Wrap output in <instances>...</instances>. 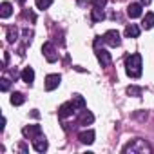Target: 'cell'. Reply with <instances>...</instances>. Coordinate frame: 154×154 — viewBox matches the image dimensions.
I'll list each match as a JSON object with an SVG mask.
<instances>
[{
    "label": "cell",
    "mask_w": 154,
    "mask_h": 154,
    "mask_svg": "<svg viewBox=\"0 0 154 154\" xmlns=\"http://www.w3.org/2000/svg\"><path fill=\"white\" fill-rule=\"evenodd\" d=\"M91 18H93V22H100V20H103V18H105L103 8H94L93 13H91Z\"/></svg>",
    "instance_id": "cell-18"
},
{
    "label": "cell",
    "mask_w": 154,
    "mask_h": 154,
    "mask_svg": "<svg viewBox=\"0 0 154 154\" xmlns=\"http://www.w3.org/2000/svg\"><path fill=\"white\" fill-rule=\"evenodd\" d=\"M24 36H26V42H31V36H33V31H29V29H26V31H24Z\"/></svg>",
    "instance_id": "cell-25"
},
{
    "label": "cell",
    "mask_w": 154,
    "mask_h": 154,
    "mask_svg": "<svg viewBox=\"0 0 154 154\" xmlns=\"http://www.w3.org/2000/svg\"><path fill=\"white\" fill-rule=\"evenodd\" d=\"M9 85H11L9 78H2V80H0V89H2L4 93H6V91H9Z\"/></svg>",
    "instance_id": "cell-23"
},
{
    "label": "cell",
    "mask_w": 154,
    "mask_h": 154,
    "mask_svg": "<svg viewBox=\"0 0 154 154\" xmlns=\"http://www.w3.org/2000/svg\"><path fill=\"white\" fill-rule=\"evenodd\" d=\"M22 80L27 85H33V82H35V71H33V67H26L22 71Z\"/></svg>",
    "instance_id": "cell-12"
},
{
    "label": "cell",
    "mask_w": 154,
    "mask_h": 154,
    "mask_svg": "<svg viewBox=\"0 0 154 154\" xmlns=\"http://www.w3.org/2000/svg\"><path fill=\"white\" fill-rule=\"evenodd\" d=\"M150 152V147L143 141V140H134L132 143H129V145H125L123 147V152Z\"/></svg>",
    "instance_id": "cell-2"
},
{
    "label": "cell",
    "mask_w": 154,
    "mask_h": 154,
    "mask_svg": "<svg viewBox=\"0 0 154 154\" xmlns=\"http://www.w3.org/2000/svg\"><path fill=\"white\" fill-rule=\"evenodd\" d=\"M91 2H93V6H94V8H105L107 0H91Z\"/></svg>",
    "instance_id": "cell-24"
},
{
    "label": "cell",
    "mask_w": 154,
    "mask_h": 154,
    "mask_svg": "<svg viewBox=\"0 0 154 154\" xmlns=\"http://www.w3.org/2000/svg\"><path fill=\"white\" fill-rule=\"evenodd\" d=\"M17 38H18V29H17V27H13V26H11V27H8V42H11V44H13V42H17Z\"/></svg>",
    "instance_id": "cell-20"
},
{
    "label": "cell",
    "mask_w": 154,
    "mask_h": 154,
    "mask_svg": "<svg viewBox=\"0 0 154 154\" xmlns=\"http://www.w3.org/2000/svg\"><path fill=\"white\" fill-rule=\"evenodd\" d=\"M33 149H35L36 152H45V150H47V140H45V136L35 138V140H33Z\"/></svg>",
    "instance_id": "cell-9"
},
{
    "label": "cell",
    "mask_w": 154,
    "mask_h": 154,
    "mask_svg": "<svg viewBox=\"0 0 154 154\" xmlns=\"http://www.w3.org/2000/svg\"><path fill=\"white\" fill-rule=\"evenodd\" d=\"M103 42L107 44V45H111V47H118L120 44H122V38H120V33L116 31V29H109L103 36Z\"/></svg>",
    "instance_id": "cell-3"
},
{
    "label": "cell",
    "mask_w": 154,
    "mask_h": 154,
    "mask_svg": "<svg viewBox=\"0 0 154 154\" xmlns=\"http://www.w3.org/2000/svg\"><path fill=\"white\" fill-rule=\"evenodd\" d=\"M11 13H13V6L9 2H2V4H0V17H2V18H9Z\"/></svg>",
    "instance_id": "cell-15"
},
{
    "label": "cell",
    "mask_w": 154,
    "mask_h": 154,
    "mask_svg": "<svg viewBox=\"0 0 154 154\" xmlns=\"http://www.w3.org/2000/svg\"><path fill=\"white\" fill-rule=\"evenodd\" d=\"M24 136H27L29 140H35V138H38V136H42V127L40 125H27V127H24Z\"/></svg>",
    "instance_id": "cell-6"
},
{
    "label": "cell",
    "mask_w": 154,
    "mask_h": 154,
    "mask_svg": "<svg viewBox=\"0 0 154 154\" xmlns=\"http://www.w3.org/2000/svg\"><path fill=\"white\" fill-rule=\"evenodd\" d=\"M71 103L74 105V109H76V111L85 109V100H84V96H80V94H74V96H72V100H71Z\"/></svg>",
    "instance_id": "cell-16"
},
{
    "label": "cell",
    "mask_w": 154,
    "mask_h": 154,
    "mask_svg": "<svg viewBox=\"0 0 154 154\" xmlns=\"http://www.w3.org/2000/svg\"><path fill=\"white\" fill-rule=\"evenodd\" d=\"M24 2H26V0H18V4H24Z\"/></svg>",
    "instance_id": "cell-27"
},
{
    "label": "cell",
    "mask_w": 154,
    "mask_h": 154,
    "mask_svg": "<svg viewBox=\"0 0 154 154\" xmlns=\"http://www.w3.org/2000/svg\"><path fill=\"white\" fill-rule=\"evenodd\" d=\"M125 36H127V38H138V36H140V27H138L136 24H129V26L125 27Z\"/></svg>",
    "instance_id": "cell-14"
},
{
    "label": "cell",
    "mask_w": 154,
    "mask_h": 154,
    "mask_svg": "<svg viewBox=\"0 0 154 154\" xmlns=\"http://www.w3.org/2000/svg\"><path fill=\"white\" fill-rule=\"evenodd\" d=\"M152 2V0H141V6H149Z\"/></svg>",
    "instance_id": "cell-26"
},
{
    "label": "cell",
    "mask_w": 154,
    "mask_h": 154,
    "mask_svg": "<svg viewBox=\"0 0 154 154\" xmlns=\"http://www.w3.org/2000/svg\"><path fill=\"white\" fill-rule=\"evenodd\" d=\"M93 122H94L93 112L82 109V114H80V118H78V123H80V125H89V123H93Z\"/></svg>",
    "instance_id": "cell-13"
},
{
    "label": "cell",
    "mask_w": 154,
    "mask_h": 154,
    "mask_svg": "<svg viewBox=\"0 0 154 154\" xmlns=\"http://www.w3.org/2000/svg\"><path fill=\"white\" fill-rule=\"evenodd\" d=\"M42 53H44L45 60H47V62H51V63L58 60V53H56V49H54V45H53L51 42H45V44L42 45Z\"/></svg>",
    "instance_id": "cell-4"
},
{
    "label": "cell",
    "mask_w": 154,
    "mask_h": 154,
    "mask_svg": "<svg viewBox=\"0 0 154 154\" xmlns=\"http://www.w3.org/2000/svg\"><path fill=\"white\" fill-rule=\"evenodd\" d=\"M9 100H11V103H13V105H22V103L26 102V96H24L22 93H13Z\"/></svg>",
    "instance_id": "cell-19"
},
{
    "label": "cell",
    "mask_w": 154,
    "mask_h": 154,
    "mask_svg": "<svg viewBox=\"0 0 154 154\" xmlns=\"http://www.w3.org/2000/svg\"><path fill=\"white\" fill-rule=\"evenodd\" d=\"M141 27H143V29H152V27H154V13H150V11H149V13L143 17Z\"/></svg>",
    "instance_id": "cell-17"
},
{
    "label": "cell",
    "mask_w": 154,
    "mask_h": 154,
    "mask_svg": "<svg viewBox=\"0 0 154 154\" xmlns=\"http://www.w3.org/2000/svg\"><path fill=\"white\" fill-rule=\"evenodd\" d=\"M127 94H131V96H141V89L136 87V85H129L127 87Z\"/></svg>",
    "instance_id": "cell-21"
},
{
    "label": "cell",
    "mask_w": 154,
    "mask_h": 154,
    "mask_svg": "<svg viewBox=\"0 0 154 154\" xmlns=\"http://www.w3.org/2000/svg\"><path fill=\"white\" fill-rule=\"evenodd\" d=\"M62 76L60 74H47L45 76V91H54L60 85Z\"/></svg>",
    "instance_id": "cell-5"
},
{
    "label": "cell",
    "mask_w": 154,
    "mask_h": 154,
    "mask_svg": "<svg viewBox=\"0 0 154 154\" xmlns=\"http://www.w3.org/2000/svg\"><path fill=\"white\" fill-rule=\"evenodd\" d=\"M141 13H143V6H141V4H138V2L129 4V8H127V15H129L131 18H138V17H141Z\"/></svg>",
    "instance_id": "cell-8"
},
{
    "label": "cell",
    "mask_w": 154,
    "mask_h": 154,
    "mask_svg": "<svg viewBox=\"0 0 154 154\" xmlns=\"http://www.w3.org/2000/svg\"><path fill=\"white\" fill-rule=\"evenodd\" d=\"M78 140L84 143V145H91L94 143V131H84L78 134Z\"/></svg>",
    "instance_id": "cell-11"
},
{
    "label": "cell",
    "mask_w": 154,
    "mask_h": 154,
    "mask_svg": "<svg viewBox=\"0 0 154 154\" xmlns=\"http://www.w3.org/2000/svg\"><path fill=\"white\" fill-rule=\"evenodd\" d=\"M96 58L102 63V67H105V65L111 63V53H107L105 49H96Z\"/></svg>",
    "instance_id": "cell-10"
},
{
    "label": "cell",
    "mask_w": 154,
    "mask_h": 154,
    "mask_svg": "<svg viewBox=\"0 0 154 154\" xmlns=\"http://www.w3.org/2000/svg\"><path fill=\"white\" fill-rule=\"evenodd\" d=\"M125 72L131 78H140L141 76V56L138 53H132L125 58Z\"/></svg>",
    "instance_id": "cell-1"
},
{
    "label": "cell",
    "mask_w": 154,
    "mask_h": 154,
    "mask_svg": "<svg viewBox=\"0 0 154 154\" xmlns=\"http://www.w3.org/2000/svg\"><path fill=\"white\" fill-rule=\"evenodd\" d=\"M53 2H54V0H36V8L38 9H47Z\"/></svg>",
    "instance_id": "cell-22"
},
{
    "label": "cell",
    "mask_w": 154,
    "mask_h": 154,
    "mask_svg": "<svg viewBox=\"0 0 154 154\" xmlns=\"http://www.w3.org/2000/svg\"><path fill=\"white\" fill-rule=\"evenodd\" d=\"M74 111H76L74 105H72L71 102H67V103H62V105H60V109H58V116H60V118H69V116H72Z\"/></svg>",
    "instance_id": "cell-7"
}]
</instances>
